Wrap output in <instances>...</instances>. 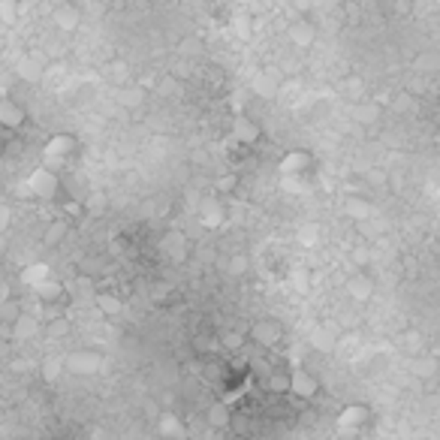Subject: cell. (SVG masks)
Masks as SVG:
<instances>
[{
  "label": "cell",
  "mask_w": 440,
  "mask_h": 440,
  "mask_svg": "<svg viewBox=\"0 0 440 440\" xmlns=\"http://www.w3.org/2000/svg\"><path fill=\"white\" fill-rule=\"evenodd\" d=\"M434 368H437V362L434 359H419L416 362V374H423V377H434Z\"/></svg>",
  "instance_id": "33"
},
{
  "label": "cell",
  "mask_w": 440,
  "mask_h": 440,
  "mask_svg": "<svg viewBox=\"0 0 440 440\" xmlns=\"http://www.w3.org/2000/svg\"><path fill=\"white\" fill-rule=\"evenodd\" d=\"M377 118H380V106L377 103H356V121L374 124Z\"/></svg>",
  "instance_id": "24"
},
{
  "label": "cell",
  "mask_w": 440,
  "mask_h": 440,
  "mask_svg": "<svg viewBox=\"0 0 440 440\" xmlns=\"http://www.w3.org/2000/svg\"><path fill=\"white\" fill-rule=\"evenodd\" d=\"M262 389L269 392V395H290V371H272V374H265Z\"/></svg>",
  "instance_id": "15"
},
{
  "label": "cell",
  "mask_w": 440,
  "mask_h": 440,
  "mask_svg": "<svg viewBox=\"0 0 440 440\" xmlns=\"http://www.w3.org/2000/svg\"><path fill=\"white\" fill-rule=\"evenodd\" d=\"M142 100H145V88H139V85L121 91V103H124V106H139Z\"/></svg>",
  "instance_id": "28"
},
{
  "label": "cell",
  "mask_w": 440,
  "mask_h": 440,
  "mask_svg": "<svg viewBox=\"0 0 440 440\" xmlns=\"http://www.w3.org/2000/svg\"><path fill=\"white\" fill-rule=\"evenodd\" d=\"M18 314H22V305H18L15 299H9V296H6V299H0V317H3L6 323H13Z\"/></svg>",
  "instance_id": "27"
},
{
  "label": "cell",
  "mask_w": 440,
  "mask_h": 440,
  "mask_svg": "<svg viewBox=\"0 0 440 440\" xmlns=\"http://www.w3.org/2000/svg\"><path fill=\"white\" fill-rule=\"evenodd\" d=\"M244 344H247V332H238V329L220 335V347H223L226 353H242V350H244Z\"/></svg>",
  "instance_id": "20"
},
{
  "label": "cell",
  "mask_w": 440,
  "mask_h": 440,
  "mask_svg": "<svg viewBox=\"0 0 440 440\" xmlns=\"http://www.w3.org/2000/svg\"><path fill=\"white\" fill-rule=\"evenodd\" d=\"M9 226H13V208L6 203H0V235H3Z\"/></svg>",
  "instance_id": "32"
},
{
  "label": "cell",
  "mask_w": 440,
  "mask_h": 440,
  "mask_svg": "<svg viewBox=\"0 0 440 440\" xmlns=\"http://www.w3.org/2000/svg\"><path fill=\"white\" fill-rule=\"evenodd\" d=\"M45 332H49V338H67V335H70V320H67V317H54V320H49Z\"/></svg>",
  "instance_id": "26"
},
{
  "label": "cell",
  "mask_w": 440,
  "mask_h": 440,
  "mask_svg": "<svg viewBox=\"0 0 440 440\" xmlns=\"http://www.w3.org/2000/svg\"><path fill=\"white\" fill-rule=\"evenodd\" d=\"M160 91H163V94H178V81H175V79H166V81L160 85Z\"/></svg>",
  "instance_id": "35"
},
{
  "label": "cell",
  "mask_w": 440,
  "mask_h": 440,
  "mask_svg": "<svg viewBox=\"0 0 440 440\" xmlns=\"http://www.w3.org/2000/svg\"><path fill=\"white\" fill-rule=\"evenodd\" d=\"M205 419H208V425H212L214 432H226V428H229V419H233V407H229V401L217 398L214 404L208 407Z\"/></svg>",
  "instance_id": "12"
},
{
  "label": "cell",
  "mask_w": 440,
  "mask_h": 440,
  "mask_svg": "<svg viewBox=\"0 0 440 440\" xmlns=\"http://www.w3.org/2000/svg\"><path fill=\"white\" fill-rule=\"evenodd\" d=\"M94 305L100 308V314H103V317H115V314H121L124 301L118 299L115 292H97V296H94Z\"/></svg>",
  "instance_id": "17"
},
{
  "label": "cell",
  "mask_w": 440,
  "mask_h": 440,
  "mask_svg": "<svg viewBox=\"0 0 440 440\" xmlns=\"http://www.w3.org/2000/svg\"><path fill=\"white\" fill-rule=\"evenodd\" d=\"M160 434H178L184 437V425H181V419L175 414H160Z\"/></svg>",
  "instance_id": "23"
},
{
  "label": "cell",
  "mask_w": 440,
  "mask_h": 440,
  "mask_svg": "<svg viewBox=\"0 0 440 440\" xmlns=\"http://www.w3.org/2000/svg\"><path fill=\"white\" fill-rule=\"evenodd\" d=\"M76 148H79V145H76V139H72V136H67V133L52 136V139L45 142V148H42V154H45V166H61V163L67 160Z\"/></svg>",
  "instance_id": "4"
},
{
  "label": "cell",
  "mask_w": 440,
  "mask_h": 440,
  "mask_svg": "<svg viewBox=\"0 0 440 440\" xmlns=\"http://www.w3.org/2000/svg\"><path fill=\"white\" fill-rule=\"evenodd\" d=\"M226 269H229V274H235V278H242V274L247 272V253H235V256H229Z\"/></svg>",
  "instance_id": "29"
},
{
  "label": "cell",
  "mask_w": 440,
  "mask_h": 440,
  "mask_svg": "<svg viewBox=\"0 0 440 440\" xmlns=\"http://www.w3.org/2000/svg\"><path fill=\"white\" fill-rule=\"evenodd\" d=\"M67 233H70V220H63V217L52 220V223L45 226V233H42V247H61Z\"/></svg>",
  "instance_id": "14"
},
{
  "label": "cell",
  "mask_w": 440,
  "mask_h": 440,
  "mask_svg": "<svg viewBox=\"0 0 440 440\" xmlns=\"http://www.w3.org/2000/svg\"><path fill=\"white\" fill-rule=\"evenodd\" d=\"M247 338H251L256 347H262V350H272V347H278L283 341V326H281V320H274V317H260L251 329H247Z\"/></svg>",
  "instance_id": "2"
},
{
  "label": "cell",
  "mask_w": 440,
  "mask_h": 440,
  "mask_svg": "<svg viewBox=\"0 0 440 440\" xmlns=\"http://www.w3.org/2000/svg\"><path fill=\"white\" fill-rule=\"evenodd\" d=\"M314 166V154H311L308 148H292V151H287L281 157V175H287V178H292V175H305V172Z\"/></svg>",
  "instance_id": "5"
},
{
  "label": "cell",
  "mask_w": 440,
  "mask_h": 440,
  "mask_svg": "<svg viewBox=\"0 0 440 440\" xmlns=\"http://www.w3.org/2000/svg\"><path fill=\"white\" fill-rule=\"evenodd\" d=\"M251 91H253L256 97H262V100H272L274 94H278V81L262 72V76H256V79L251 81Z\"/></svg>",
  "instance_id": "19"
},
{
  "label": "cell",
  "mask_w": 440,
  "mask_h": 440,
  "mask_svg": "<svg viewBox=\"0 0 440 440\" xmlns=\"http://www.w3.org/2000/svg\"><path fill=\"white\" fill-rule=\"evenodd\" d=\"M45 278H52V269L45 262H31V265H24V272H22V283L24 287H36V283H42Z\"/></svg>",
  "instance_id": "16"
},
{
  "label": "cell",
  "mask_w": 440,
  "mask_h": 440,
  "mask_svg": "<svg viewBox=\"0 0 440 440\" xmlns=\"http://www.w3.org/2000/svg\"><path fill=\"white\" fill-rule=\"evenodd\" d=\"M233 139H235L238 145H244V148H253V145L262 139L260 121H253L251 115H238L235 121H233Z\"/></svg>",
  "instance_id": "6"
},
{
  "label": "cell",
  "mask_w": 440,
  "mask_h": 440,
  "mask_svg": "<svg viewBox=\"0 0 440 440\" xmlns=\"http://www.w3.org/2000/svg\"><path fill=\"white\" fill-rule=\"evenodd\" d=\"M54 22H58V24H61V31H72V27H76V24H79V15H76V13H72V9H70V6H61V9H58V13H54Z\"/></svg>",
  "instance_id": "25"
},
{
  "label": "cell",
  "mask_w": 440,
  "mask_h": 440,
  "mask_svg": "<svg viewBox=\"0 0 440 440\" xmlns=\"http://www.w3.org/2000/svg\"><path fill=\"white\" fill-rule=\"evenodd\" d=\"M160 247H163V253L169 256V260H184L187 256V235L181 233V229H172V233H166V238L160 242Z\"/></svg>",
  "instance_id": "11"
},
{
  "label": "cell",
  "mask_w": 440,
  "mask_h": 440,
  "mask_svg": "<svg viewBox=\"0 0 440 440\" xmlns=\"http://www.w3.org/2000/svg\"><path fill=\"white\" fill-rule=\"evenodd\" d=\"M320 392V380L305 368H290V395L299 401H311Z\"/></svg>",
  "instance_id": "3"
},
{
  "label": "cell",
  "mask_w": 440,
  "mask_h": 440,
  "mask_svg": "<svg viewBox=\"0 0 440 440\" xmlns=\"http://www.w3.org/2000/svg\"><path fill=\"white\" fill-rule=\"evenodd\" d=\"M24 124H27V109L9 97L0 100V127H6V130H22Z\"/></svg>",
  "instance_id": "8"
},
{
  "label": "cell",
  "mask_w": 440,
  "mask_h": 440,
  "mask_svg": "<svg viewBox=\"0 0 440 440\" xmlns=\"http://www.w3.org/2000/svg\"><path fill=\"white\" fill-rule=\"evenodd\" d=\"M311 344H314L317 350H332V335H329L326 329H317V332L311 335Z\"/></svg>",
  "instance_id": "30"
},
{
  "label": "cell",
  "mask_w": 440,
  "mask_h": 440,
  "mask_svg": "<svg viewBox=\"0 0 440 440\" xmlns=\"http://www.w3.org/2000/svg\"><path fill=\"white\" fill-rule=\"evenodd\" d=\"M368 419H371V410L365 404H347L341 414H338V428L347 434H356L368 425Z\"/></svg>",
  "instance_id": "7"
},
{
  "label": "cell",
  "mask_w": 440,
  "mask_h": 440,
  "mask_svg": "<svg viewBox=\"0 0 440 440\" xmlns=\"http://www.w3.org/2000/svg\"><path fill=\"white\" fill-rule=\"evenodd\" d=\"M368 260H371V251H368V247H356V251H353L356 269H365V265H368Z\"/></svg>",
  "instance_id": "34"
},
{
  "label": "cell",
  "mask_w": 440,
  "mask_h": 440,
  "mask_svg": "<svg viewBox=\"0 0 440 440\" xmlns=\"http://www.w3.org/2000/svg\"><path fill=\"white\" fill-rule=\"evenodd\" d=\"M290 40L296 42L299 49H308V45H314V40H317V31H314V24H311L308 18H299V22L290 27Z\"/></svg>",
  "instance_id": "13"
},
{
  "label": "cell",
  "mask_w": 440,
  "mask_h": 440,
  "mask_svg": "<svg viewBox=\"0 0 440 440\" xmlns=\"http://www.w3.org/2000/svg\"><path fill=\"white\" fill-rule=\"evenodd\" d=\"M63 368H70L72 374H94V371L103 368V359H100V353L79 350V353H72L70 359H63Z\"/></svg>",
  "instance_id": "9"
},
{
  "label": "cell",
  "mask_w": 440,
  "mask_h": 440,
  "mask_svg": "<svg viewBox=\"0 0 440 440\" xmlns=\"http://www.w3.org/2000/svg\"><path fill=\"white\" fill-rule=\"evenodd\" d=\"M9 326H13V335L18 338V341H24V338H31L36 332V317H27L24 311H22V314H18Z\"/></svg>",
  "instance_id": "18"
},
{
  "label": "cell",
  "mask_w": 440,
  "mask_h": 440,
  "mask_svg": "<svg viewBox=\"0 0 440 440\" xmlns=\"http://www.w3.org/2000/svg\"><path fill=\"white\" fill-rule=\"evenodd\" d=\"M347 292L356 299V301H368L374 296V281L368 278V272L365 269H356V274L350 281H347Z\"/></svg>",
  "instance_id": "10"
},
{
  "label": "cell",
  "mask_w": 440,
  "mask_h": 440,
  "mask_svg": "<svg viewBox=\"0 0 440 440\" xmlns=\"http://www.w3.org/2000/svg\"><path fill=\"white\" fill-rule=\"evenodd\" d=\"M24 187H27V194L33 199H40V203H54V199L61 196V178L52 166H40L36 172H31V178H27Z\"/></svg>",
  "instance_id": "1"
},
{
  "label": "cell",
  "mask_w": 440,
  "mask_h": 440,
  "mask_svg": "<svg viewBox=\"0 0 440 440\" xmlns=\"http://www.w3.org/2000/svg\"><path fill=\"white\" fill-rule=\"evenodd\" d=\"M63 371V359H45L42 362V374L45 380H58V374Z\"/></svg>",
  "instance_id": "31"
},
{
  "label": "cell",
  "mask_w": 440,
  "mask_h": 440,
  "mask_svg": "<svg viewBox=\"0 0 440 440\" xmlns=\"http://www.w3.org/2000/svg\"><path fill=\"white\" fill-rule=\"evenodd\" d=\"M33 290L40 292V299L45 301V305H52V301H58V299H61V283H54L52 278H45L42 283H36Z\"/></svg>",
  "instance_id": "21"
},
{
  "label": "cell",
  "mask_w": 440,
  "mask_h": 440,
  "mask_svg": "<svg viewBox=\"0 0 440 440\" xmlns=\"http://www.w3.org/2000/svg\"><path fill=\"white\" fill-rule=\"evenodd\" d=\"M18 76H22L24 81H40L42 79V67L36 61H31V58H24V61H18Z\"/></svg>",
  "instance_id": "22"
}]
</instances>
